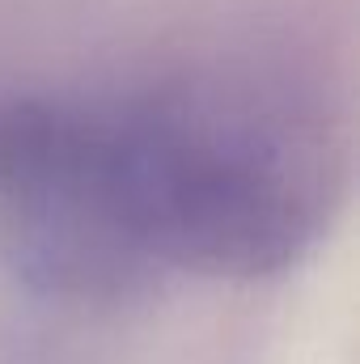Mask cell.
I'll return each mask as SVG.
<instances>
[{
  "label": "cell",
  "instance_id": "1",
  "mask_svg": "<svg viewBox=\"0 0 360 364\" xmlns=\"http://www.w3.org/2000/svg\"><path fill=\"white\" fill-rule=\"evenodd\" d=\"M344 186L335 119L263 77L0 97V259L55 301L275 275L322 242Z\"/></svg>",
  "mask_w": 360,
  "mask_h": 364
}]
</instances>
